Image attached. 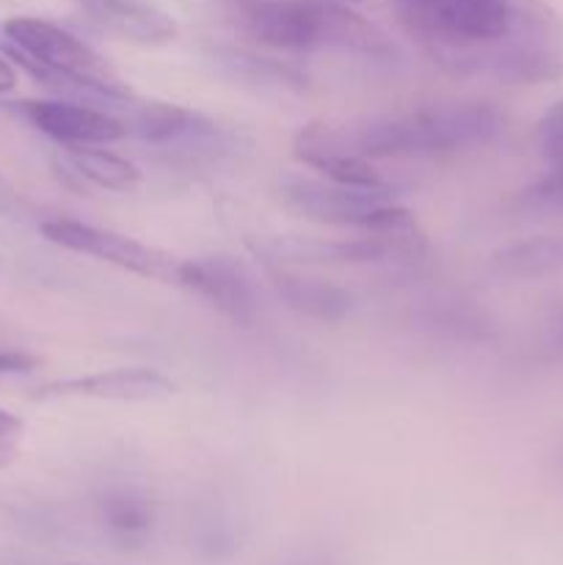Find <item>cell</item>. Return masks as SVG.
<instances>
[{"label":"cell","instance_id":"obj_1","mask_svg":"<svg viewBox=\"0 0 563 565\" xmlns=\"http://www.w3.org/2000/svg\"><path fill=\"white\" fill-rule=\"evenodd\" d=\"M337 130L359 158H423L486 147L502 130V116L489 103H439L337 125Z\"/></svg>","mask_w":563,"mask_h":565},{"label":"cell","instance_id":"obj_2","mask_svg":"<svg viewBox=\"0 0 563 565\" xmlns=\"http://www.w3.org/2000/svg\"><path fill=\"white\" fill-rule=\"evenodd\" d=\"M406 31L453 72H489L517 25L519 0H397Z\"/></svg>","mask_w":563,"mask_h":565},{"label":"cell","instance_id":"obj_3","mask_svg":"<svg viewBox=\"0 0 563 565\" xmlns=\"http://www.w3.org/2000/svg\"><path fill=\"white\" fill-rule=\"evenodd\" d=\"M243 28L265 47L315 53L379 55L386 50L384 33L362 14L337 0H252L243 6Z\"/></svg>","mask_w":563,"mask_h":565},{"label":"cell","instance_id":"obj_4","mask_svg":"<svg viewBox=\"0 0 563 565\" xmlns=\"http://www.w3.org/2000/svg\"><path fill=\"white\" fill-rule=\"evenodd\" d=\"M279 193L287 210L315 224L351 226V230L375 232V235L419 226L412 210L401 207L392 199L390 188H353L331 180L290 177L282 182Z\"/></svg>","mask_w":563,"mask_h":565},{"label":"cell","instance_id":"obj_5","mask_svg":"<svg viewBox=\"0 0 563 565\" xmlns=\"http://www.w3.org/2000/svg\"><path fill=\"white\" fill-rule=\"evenodd\" d=\"M39 232H42L44 241L66 248V252L99 259V263H108L114 268L127 270V274L141 276V279L177 285V265H180V259L171 257L163 248H155L149 243L136 241V237L121 235V232L83 224V221L75 218L42 221Z\"/></svg>","mask_w":563,"mask_h":565},{"label":"cell","instance_id":"obj_6","mask_svg":"<svg viewBox=\"0 0 563 565\" xmlns=\"http://www.w3.org/2000/svg\"><path fill=\"white\" fill-rule=\"evenodd\" d=\"M428 252L423 230L395 232V235H373L364 232L357 241H270L263 246L270 263H334V265H390L417 263Z\"/></svg>","mask_w":563,"mask_h":565},{"label":"cell","instance_id":"obj_7","mask_svg":"<svg viewBox=\"0 0 563 565\" xmlns=\"http://www.w3.org/2000/svg\"><path fill=\"white\" fill-rule=\"evenodd\" d=\"M20 110L39 132L64 147H105L127 136L125 121L114 110L92 103L64 97L25 99L20 103Z\"/></svg>","mask_w":563,"mask_h":565},{"label":"cell","instance_id":"obj_8","mask_svg":"<svg viewBox=\"0 0 563 565\" xmlns=\"http://www.w3.org/2000/svg\"><path fill=\"white\" fill-rule=\"evenodd\" d=\"M177 285L208 301L232 323L248 326L257 320V292H254V285L243 265L232 257L215 254V257L180 259Z\"/></svg>","mask_w":563,"mask_h":565},{"label":"cell","instance_id":"obj_9","mask_svg":"<svg viewBox=\"0 0 563 565\" xmlns=\"http://www.w3.org/2000/svg\"><path fill=\"white\" fill-rule=\"evenodd\" d=\"M177 392L174 381L155 367H116L64 379L39 390V401L50 397H83L103 403H166Z\"/></svg>","mask_w":563,"mask_h":565},{"label":"cell","instance_id":"obj_10","mask_svg":"<svg viewBox=\"0 0 563 565\" xmlns=\"http://www.w3.org/2000/svg\"><path fill=\"white\" fill-rule=\"evenodd\" d=\"M293 154L309 169L326 174V180L353 188H386L384 177L342 143L340 130L331 121H312L293 141Z\"/></svg>","mask_w":563,"mask_h":565},{"label":"cell","instance_id":"obj_11","mask_svg":"<svg viewBox=\"0 0 563 565\" xmlns=\"http://www.w3.org/2000/svg\"><path fill=\"white\" fill-rule=\"evenodd\" d=\"M88 22L121 42L158 47L174 42L180 28L177 20L149 0H77Z\"/></svg>","mask_w":563,"mask_h":565},{"label":"cell","instance_id":"obj_12","mask_svg":"<svg viewBox=\"0 0 563 565\" xmlns=\"http://www.w3.org/2000/svg\"><path fill=\"white\" fill-rule=\"evenodd\" d=\"M127 132H136L147 143L155 147H182V143H196L202 147L210 136H215V127L196 110H188L182 105L171 103H136L130 97L125 103Z\"/></svg>","mask_w":563,"mask_h":565},{"label":"cell","instance_id":"obj_13","mask_svg":"<svg viewBox=\"0 0 563 565\" xmlns=\"http://www.w3.org/2000/svg\"><path fill=\"white\" fill-rule=\"evenodd\" d=\"M270 281H274L276 292L282 301L293 309V312L304 315L309 320H320V323H337L351 312V296L342 290L340 285L329 279H318V276H301L285 270L282 265H270Z\"/></svg>","mask_w":563,"mask_h":565},{"label":"cell","instance_id":"obj_14","mask_svg":"<svg viewBox=\"0 0 563 565\" xmlns=\"http://www.w3.org/2000/svg\"><path fill=\"white\" fill-rule=\"evenodd\" d=\"M99 522L121 546H141L155 530V505L144 491L114 489L99 500Z\"/></svg>","mask_w":563,"mask_h":565},{"label":"cell","instance_id":"obj_15","mask_svg":"<svg viewBox=\"0 0 563 565\" xmlns=\"http://www.w3.org/2000/svg\"><path fill=\"white\" fill-rule=\"evenodd\" d=\"M489 268L506 279H544L563 274V237H530L491 254Z\"/></svg>","mask_w":563,"mask_h":565},{"label":"cell","instance_id":"obj_16","mask_svg":"<svg viewBox=\"0 0 563 565\" xmlns=\"http://www.w3.org/2000/svg\"><path fill=\"white\" fill-rule=\"evenodd\" d=\"M66 160L81 180L105 191H132L141 182L136 163L103 147H66Z\"/></svg>","mask_w":563,"mask_h":565},{"label":"cell","instance_id":"obj_17","mask_svg":"<svg viewBox=\"0 0 563 565\" xmlns=\"http://www.w3.org/2000/svg\"><path fill=\"white\" fill-rule=\"evenodd\" d=\"M539 143L550 166H563V99H557L539 121Z\"/></svg>","mask_w":563,"mask_h":565},{"label":"cell","instance_id":"obj_18","mask_svg":"<svg viewBox=\"0 0 563 565\" xmlns=\"http://www.w3.org/2000/svg\"><path fill=\"white\" fill-rule=\"evenodd\" d=\"M22 439H25V423L17 414L0 408V469L14 463L20 456Z\"/></svg>","mask_w":563,"mask_h":565},{"label":"cell","instance_id":"obj_19","mask_svg":"<svg viewBox=\"0 0 563 565\" xmlns=\"http://www.w3.org/2000/svg\"><path fill=\"white\" fill-rule=\"evenodd\" d=\"M530 199L539 204H552V207H563V166H552L550 174L544 180L535 182L528 191Z\"/></svg>","mask_w":563,"mask_h":565},{"label":"cell","instance_id":"obj_20","mask_svg":"<svg viewBox=\"0 0 563 565\" xmlns=\"http://www.w3.org/2000/svg\"><path fill=\"white\" fill-rule=\"evenodd\" d=\"M39 364L36 356H28V353L20 351H0V379L3 375H22L31 373Z\"/></svg>","mask_w":563,"mask_h":565},{"label":"cell","instance_id":"obj_21","mask_svg":"<svg viewBox=\"0 0 563 565\" xmlns=\"http://www.w3.org/2000/svg\"><path fill=\"white\" fill-rule=\"evenodd\" d=\"M17 86V72L14 66H11V61L0 58V94L11 92V88Z\"/></svg>","mask_w":563,"mask_h":565},{"label":"cell","instance_id":"obj_22","mask_svg":"<svg viewBox=\"0 0 563 565\" xmlns=\"http://www.w3.org/2000/svg\"><path fill=\"white\" fill-rule=\"evenodd\" d=\"M337 3H362V0H337Z\"/></svg>","mask_w":563,"mask_h":565},{"label":"cell","instance_id":"obj_23","mask_svg":"<svg viewBox=\"0 0 563 565\" xmlns=\"http://www.w3.org/2000/svg\"><path fill=\"white\" fill-rule=\"evenodd\" d=\"M72 565H83V563H72Z\"/></svg>","mask_w":563,"mask_h":565}]
</instances>
